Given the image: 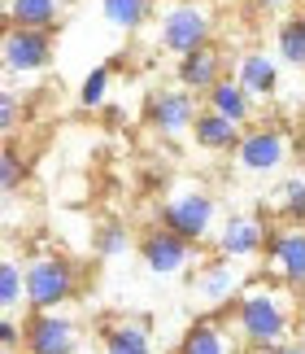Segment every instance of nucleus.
Segmentation results:
<instances>
[{
	"mask_svg": "<svg viewBox=\"0 0 305 354\" xmlns=\"http://www.w3.org/2000/svg\"><path fill=\"white\" fill-rule=\"evenodd\" d=\"M109 84H114V62L92 66L88 79H83V88H79V105H88V110H101L105 97H109Z\"/></svg>",
	"mask_w": 305,
	"mask_h": 354,
	"instance_id": "5701e85b",
	"label": "nucleus"
},
{
	"mask_svg": "<svg viewBox=\"0 0 305 354\" xmlns=\"http://www.w3.org/2000/svg\"><path fill=\"white\" fill-rule=\"evenodd\" d=\"M231 328L248 350L279 346L297 328V302L288 284H244V293L235 297Z\"/></svg>",
	"mask_w": 305,
	"mask_h": 354,
	"instance_id": "f257e3e1",
	"label": "nucleus"
},
{
	"mask_svg": "<svg viewBox=\"0 0 305 354\" xmlns=\"http://www.w3.org/2000/svg\"><path fill=\"white\" fill-rule=\"evenodd\" d=\"M22 175H26L22 153H18L13 145H5V153H0V184H5V193H13V188L22 184Z\"/></svg>",
	"mask_w": 305,
	"mask_h": 354,
	"instance_id": "a878e982",
	"label": "nucleus"
},
{
	"mask_svg": "<svg viewBox=\"0 0 305 354\" xmlns=\"http://www.w3.org/2000/svg\"><path fill=\"white\" fill-rule=\"evenodd\" d=\"M205 101H210V110H218V114L231 118V122H240V127L253 118V92H248L235 75H223V79H218V84L205 92Z\"/></svg>",
	"mask_w": 305,
	"mask_h": 354,
	"instance_id": "2eb2a0df",
	"label": "nucleus"
},
{
	"mask_svg": "<svg viewBox=\"0 0 305 354\" xmlns=\"http://www.w3.org/2000/svg\"><path fill=\"white\" fill-rule=\"evenodd\" d=\"M101 346L105 354H152V337H148V324L122 319V324H105Z\"/></svg>",
	"mask_w": 305,
	"mask_h": 354,
	"instance_id": "6ab92c4d",
	"label": "nucleus"
},
{
	"mask_svg": "<svg viewBox=\"0 0 305 354\" xmlns=\"http://www.w3.org/2000/svg\"><path fill=\"white\" fill-rule=\"evenodd\" d=\"M253 5H257L262 13H275V9H288V5H293V0H253Z\"/></svg>",
	"mask_w": 305,
	"mask_h": 354,
	"instance_id": "c756f323",
	"label": "nucleus"
},
{
	"mask_svg": "<svg viewBox=\"0 0 305 354\" xmlns=\"http://www.w3.org/2000/svg\"><path fill=\"white\" fill-rule=\"evenodd\" d=\"M157 0H101V18L118 31H140V26L152 18Z\"/></svg>",
	"mask_w": 305,
	"mask_h": 354,
	"instance_id": "aec40b11",
	"label": "nucleus"
},
{
	"mask_svg": "<svg viewBox=\"0 0 305 354\" xmlns=\"http://www.w3.org/2000/svg\"><path fill=\"white\" fill-rule=\"evenodd\" d=\"M96 250H101V258H122L131 250V232L122 223H105L101 236H96Z\"/></svg>",
	"mask_w": 305,
	"mask_h": 354,
	"instance_id": "b1692460",
	"label": "nucleus"
},
{
	"mask_svg": "<svg viewBox=\"0 0 305 354\" xmlns=\"http://www.w3.org/2000/svg\"><path fill=\"white\" fill-rule=\"evenodd\" d=\"M279 201H284V214H288V219H293V223H305V180H301V175L284 180Z\"/></svg>",
	"mask_w": 305,
	"mask_h": 354,
	"instance_id": "393cba45",
	"label": "nucleus"
},
{
	"mask_svg": "<svg viewBox=\"0 0 305 354\" xmlns=\"http://www.w3.org/2000/svg\"><path fill=\"white\" fill-rule=\"evenodd\" d=\"M26 328V354H75L79 350V324L70 315H52V310H35Z\"/></svg>",
	"mask_w": 305,
	"mask_h": 354,
	"instance_id": "9d476101",
	"label": "nucleus"
},
{
	"mask_svg": "<svg viewBox=\"0 0 305 354\" xmlns=\"http://www.w3.org/2000/svg\"><path fill=\"white\" fill-rule=\"evenodd\" d=\"M262 254H266V267H270V276L279 284H288V289H305V223L270 232Z\"/></svg>",
	"mask_w": 305,
	"mask_h": 354,
	"instance_id": "0eeeda50",
	"label": "nucleus"
},
{
	"mask_svg": "<svg viewBox=\"0 0 305 354\" xmlns=\"http://www.w3.org/2000/svg\"><path fill=\"white\" fill-rule=\"evenodd\" d=\"M22 342H26V328H18L13 315H0V346H5V354H13Z\"/></svg>",
	"mask_w": 305,
	"mask_h": 354,
	"instance_id": "bb28decb",
	"label": "nucleus"
},
{
	"mask_svg": "<svg viewBox=\"0 0 305 354\" xmlns=\"http://www.w3.org/2000/svg\"><path fill=\"white\" fill-rule=\"evenodd\" d=\"M175 354H235V342H231L223 319H197L184 333V342H179Z\"/></svg>",
	"mask_w": 305,
	"mask_h": 354,
	"instance_id": "dca6fc26",
	"label": "nucleus"
},
{
	"mask_svg": "<svg viewBox=\"0 0 305 354\" xmlns=\"http://www.w3.org/2000/svg\"><path fill=\"white\" fill-rule=\"evenodd\" d=\"M214 26H218V18H214L210 0H175L157 18V44L166 53H175V57H184V53L210 44Z\"/></svg>",
	"mask_w": 305,
	"mask_h": 354,
	"instance_id": "7ed1b4c3",
	"label": "nucleus"
},
{
	"mask_svg": "<svg viewBox=\"0 0 305 354\" xmlns=\"http://www.w3.org/2000/svg\"><path fill=\"white\" fill-rule=\"evenodd\" d=\"M266 227H262L257 214H227L223 227H218L214 236V254L231 258V263H248V258H257L266 250Z\"/></svg>",
	"mask_w": 305,
	"mask_h": 354,
	"instance_id": "9b49d317",
	"label": "nucleus"
},
{
	"mask_svg": "<svg viewBox=\"0 0 305 354\" xmlns=\"http://www.w3.org/2000/svg\"><path fill=\"white\" fill-rule=\"evenodd\" d=\"M175 79H179V88H188V92H210L218 79H223V53H218L214 44L184 53Z\"/></svg>",
	"mask_w": 305,
	"mask_h": 354,
	"instance_id": "ddd939ff",
	"label": "nucleus"
},
{
	"mask_svg": "<svg viewBox=\"0 0 305 354\" xmlns=\"http://www.w3.org/2000/svg\"><path fill=\"white\" fill-rule=\"evenodd\" d=\"M235 162H240V171H248V175L279 171L284 162H288V136L279 127H253V131H244L240 149H235Z\"/></svg>",
	"mask_w": 305,
	"mask_h": 354,
	"instance_id": "f8f14e48",
	"label": "nucleus"
},
{
	"mask_svg": "<svg viewBox=\"0 0 305 354\" xmlns=\"http://www.w3.org/2000/svg\"><path fill=\"white\" fill-rule=\"evenodd\" d=\"M13 122H18V97L5 88L0 92V136H5V140L13 136Z\"/></svg>",
	"mask_w": 305,
	"mask_h": 354,
	"instance_id": "cd10ccee",
	"label": "nucleus"
},
{
	"mask_svg": "<svg viewBox=\"0 0 305 354\" xmlns=\"http://www.w3.org/2000/svg\"><path fill=\"white\" fill-rule=\"evenodd\" d=\"M140 258L152 276H179V271H188V263L197 258V241L170 232V227H152V232L140 241Z\"/></svg>",
	"mask_w": 305,
	"mask_h": 354,
	"instance_id": "1a4fd4ad",
	"label": "nucleus"
},
{
	"mask_svg": "<svg viewBox=\"0 0 305 354\" xmlns=\"http://www.w3.org/2000/svg\"><path fill=\"white\" fill-rule=\"evenodd\" d=\"M26 302V263H18V258H5L0 263V310L5 315H13Z\"/></svg>",
	"mask_w": 305,
	"mask_h": 354,
	"instance_id": "412c9836",
	"label": "nucleus"
},
{
	"mask_svg": "<svg viewBox=\"0 0 305 354\" xmlns=\"http://www.w3.org/2000/svg\"><path fill=\"white\" fill-rule=\"evenodd\" d=\"M240 293H244L240 263H231V258H223V254L205 258V263L197 267V276H192V297H197L201 306H210V310L235 302Z\"/></svg>",
	"mask_w": 305,
	"mask_h": 354,
	"instance_id": "423d86ee",
	"label": "nucleus"
},
{
	"mask_svg": "<svg viewBox=\"0 0 305 354\" xmlns=\"http://www.w3.org/2000/svg\"><path fill=\"white\" fill-rule=\"evenodd\" d=\"M197 114H201L197 92H188V88H161V92H152L148 105H144V118H148V127L157 136H184V131H192Z\"/></svg>",
	"mask_w": 305,
	"mask_h": 354,
	"instance_id": "6e6552de",
	"label": "nucleus"
},
{
	"mask_svg": "<svg viewBox=\"0 0 305 354\" xmlns=\"http://www.w3.org/2000/svg\"><path fill=\"white\" fill-rule=\"evenodd\" d=\"M275 53L288 66H305V18H284L275 26Z\"/></svg>",
	"mask_w": 305,
	"mask_h": 354,
	"instance_id": "4be33fe9",
	"label": "nucleus"
},
{
	"mask_svg": "<svg viewBox=\"0 0 305 354\" xmlns=\"http://www.w3.org/2000/svg\"><path fill=\"white\" fill-rule=\"evenodd\" d=\"M235 79L253 92V97H275L279 92V66H275L270 53H244L235 62Z\"/></svg>",
	"mask_w": 305,
	"mask_h": 354,
	"instance_id": "f3484780",
	"label": "nucleus"
},
{
	"mask_svg": "<svg viewBox=\"0 0 305 354\" xmlns=\"http://www.w3.org/2000/svg\"><path fill=\"white\" fill-rule=\"evenodd\" d=\"M192 140H197V149H205V153H231V149H240L244 131H240V122H231V118H223L218 110L205 105L197 114V122H192Z\"/></svg>",
	"mask_w": 305,
	"mask_h": 354,
	"instance_id": "4468645a",
	"label": "nucleus"
},
{
	"mask_svg": "<svg viewBox=\"0 0 305 354\" xmlns=\"http://www.w3.org/2000/svg\"><path fill=\"white\" fill-rule=\"evenodd\" d=\"M57 18H61V0H5V26L52 31Z\"/></svg>",
	"mask_w": 305,
	"mask_h": 354,
	"instance_id": "a211bd4d",
	"label": "nucleus"
},
{
	"mask_svg": "<svg viewBox=\"0 0 305 354\" xmlns=\"http://www.w3.org/2000/svg\"><path fill=\"white\" fill-rule=\"evenodd\" d=\"M52 62V31H35V26H5L0 39V66L13 79H31Z\"/></svg>",
	"mask_w": 305,
	"mask_h": 354,
	"instance_id": "20e7f679",
	"label": "nucleus"
},
{
	"mask_svg": "<svg viewBox=\"0 0 305 354\" xmlns=\"http://www.w3.org/2000/svg\"><path fill=\"white\" fill-rule=\"evenodd\" d=\"M214 219H218V201L210 193H201V188H184L161 206V227H170V232L188 241H205Z\"/></svg>",
	"mask_w": 305,
	"mask_h": 354,
	"instance_id": "39448f33",
	"label": "nucleus"
},
{
	"mask_svg": "<svg viewBox=\"0 0 305 354\" xmlns=\"http://www.w3.org/2000/svg\"><path fill=\"white\" fill-rule=\"evenodd\" d=\"M79 293V267L57 250L26 254V306L31 310H57Z\"/></svg>",
	"mask_w": 305,
	"mask_h": 354,
	"instance_id": "f03ea898",
	"label": "nucleus"
},
{
	"mask_svg": "<svg viewBox=\"0 0 305 354\" xmlns=\"http://www.w3.org/2000/svg\"><path fill=\"white\" fill-rule=\"evenodd\" d=\"M257 354H305V346H293V342H279V346H262Z\"/></svg>",
	"mask_w": 305,
	"mask_h": 354,
	"instance_id": "c85d7f7f",
	"label": "nucleus"
}]
</instances>
